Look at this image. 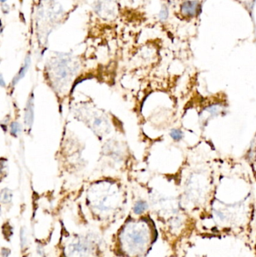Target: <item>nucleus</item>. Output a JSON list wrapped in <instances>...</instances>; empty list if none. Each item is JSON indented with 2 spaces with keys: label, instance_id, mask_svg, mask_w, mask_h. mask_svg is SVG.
I'll use <instances>...</instances> for the list:
<instances>
[{
  "label": "nucleus",
  "instance_id": "nucleus-1",
  "mask_svg": "<svg viewBox=\"0 0 256 257\" xmlns=\"http://www.w3.org/2000/svg\"><path fill=\"white\" fill-rule=\"evenodd\" d=\"M34 93L32 92L27 101L26 106L25 108V116H24V121L25 124L26 125L29 129H31L34 121Z\"/></svg>",
  "mask_w": 256,
  "mask_h": 257
},
{
  "label": "nucleus",
  "instance_id": "nucleus-2",
  "mask_svg": "<svg viewBox=\"0 0 256 257\" xmlns=\"http://www.w3.org/2000/svg\"><path fill=\"white\" fill-rule=\"evenodd\" d=\"M199 4L197 1H186L181 6V11L183 14L189 17L195 16L198 11Z\"/></svg>",
  "mask_w": 256,
  "mask_h": 257
},
{
  "label": "nucleus",
  "instance_id": "nucleus-3",
  "mask_svg": "<svg viewBox=\"0 0 256 257\" xmlns=\"http://www.w3.org/2000/svg\"><path fill=\"white\" fill-rule=\"evenodd\" d=\"M30 64H31L30 56L28 55L26 57L25 61H24V64L23 65V66L20 68V71H19V72L17 73V74H16V76L14 77V78L13 79V81H12V82H11L12 86L16 85V84H17V83H18L19 81H20V80H21L22 78L24 77V76H25L26 73L27 72V71H28L29 68V66H30Z\"/></svg>",
  "mask_w": 256,
  "mask_h": 257
},
{
  "label": "nucleus",
  "instance_id": "nucleus-4",
  "mask_svg": "<svg viewBox=\"0 0 256 257\" xmlns=\"http://www.w3.org/2000/svg\"><path fill=\"white\" fill-rule=\"evenodd\" d=\"M147 208H148V205L147 202H144V201H138V202L134 205L133 210H134L135 214H141V213H142L143 212L145 211V210L147 209Z\"/></svg>",
  "mask_w": 256,
  "mask_h": 257
},
{
  "label": "nucleus",
  "instance_id": "nucleus-5",
  "mask_svg": "<svg viewBox=\"0 0 256 257\" xmlns=\"http://www.w3.org/2000/svg\"><path fill=\"white\" fill-rule=\"evenodd\" d=\"M10 132L11 135L13 136H17V135L20 134L21 132V126L17 122H12L10 126Z\"/></svg>",
  "mask_w": 256,
  "mask_h": 257
},
{
  "label": "nucleus",
  "instance_id": "nucleus-6",
  "mask_svg": "<svg viewBox=\"0 0 256 257\" xmlns=\"http://www.w3.org/2000/svg\"><path fill=\"white\" fill-rule=\"evenodd\" d=\"M1 197H2V201L3 202H5V203L6 202H9L11 200L12 193H11L10 190H9L8 189H5V190H3L2 192V195H1Z\"/></svg>",
  "mask_w": 256,
  "mask_h": 257
},
{
  "label": "nucleus",
  "instance_id": "nucleus-7",
  "mask_svg": "<svg viewBox=\"0 0 256 257\" xmlns=\"http://www.w3.org/2000/svg\"><path fill=\"white\" fill-rule=\"evenodd\" d=\"M171 137L175 141H179L182 138V132L179 130H172L171 132Z\"/></svg>",
  "mask_w": 256,
  "mask_h": 257
},
{
  "label": "nucleus",
  "instance_id": "nucleus-8",
  "mask_svg": "<svg viewBox=\"0 0 256 257\" xmlns=\"http://www.w3.org/2000/svg\"><path fill=\"white\" fill-rule=\"evenodd\" d=\"M168 15H169L168 9H167V7L164 5V6L162 7V10H161V11L159 12V19H160L162 21H164V20H166L167 19Z\"/></svg>",
  "mask_w": 256,
  "mask_h": 257
},
{
  "label": "nucleus",
  "instance_id": "nucleus-9",
  "mask_svg": "<svg viewBox=\"0 0 256 257\" xmlns=\"http://www.w3.org/2000/svg\"><path fill=\"white\" fill-rule=\"evenodd\" d=\"M207 111L210 113L212 115L215 116L216 114H218V113L219 112V108L217 105H211L207 108Z\"/></svg>",
  "mask_w": 256,
  "mask_h": 257
},
{
  "label": "nucleus",
  "instance_id": "nucleus-10",
  "mask_svg": "<svg viewBox=\"0 0 256 257\" xmlns=\"http://www.w3.org/2000/svg\"><path fill=\"white\" fill-rule=\"evenodd\" d=\"M20 241H21V246L22 247L26 245V234L24 230L22 228L21 232H20Z\"/></svg>",
  "mask_w": 256,
  "mask_h": 257
},
{
  "label": "nucleus",
  "instance_id": "nucleus-11",
  "mask_svg": "<svg viewBox=\"0 0 256 257\" xmlns=\"http://www.w3.org/2000/svg\"><path fill=\"white\" fill-rule=\"evenodd\" d=\"M10 254V251H9L8 249H2V255L4 257H8Z\"/></svg>",
  "mask_w": 256,
  "mask_h": 257
},
{
  "label": "nucleus",
  "instance_id": "nucleus-12",
  "mask_svg": "<svg viewBox=\"0 0 256 257\" xmlns=\"http://www.w3.org/2000/svg\"><path fill=\"white\" fill-rule=\"evenodd\" d=\"M0 84H1V86H2V87H4V86H5V81H4L3 77H2V74H1V77H0Z\"/></svg>",
  "mask_w": 256,
  "mask_h": 257
},
{
  "label": "nucleus",
  "instance_id": "nucleus-13",
  "mask_svg": "<svg viewBox=\"0 0 256 257\" xmlns=\"http://www.w3.org/2000/svg\"><path fill=\"white\" fill-rule=\"evenodd\" d=\"M0 1H1V2H2V3H4V2H6L7 0H0Z\"/></svg>",
  "mask_w": 256,
  "mask_h": 257
}]
</instances>
